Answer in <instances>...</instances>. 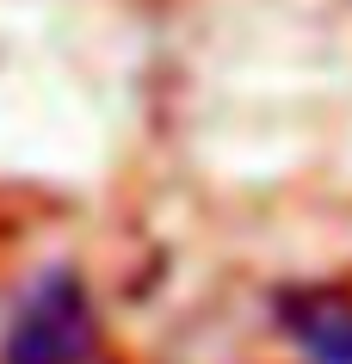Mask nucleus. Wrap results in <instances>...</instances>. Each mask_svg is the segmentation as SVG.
Listing matches in <instances>:
<instances>
[{"instance_id": "nucleus-1", "label": "nucleus", "mask_w": 352, "mask_h": 364, "mask_svg": "<svg viewBox=\"0 0 352 364\" xmlns=\"http://www.w3.org/2000/svg\"><path fill=\"white\" fill-rule=\"evenodd\" d=\"M99 346V309L80 284V272L43 266L6 309L0 327V364H87Z\"/></svg>"}, {"instance_id": "nucleus-2", "label": "nucleus", "mask_w": 352, "mask_h": 364, "mask_svg": "<svg viewBox=\"0 0 352 364\" xmlns=\"http://www.w3.org/2000/svg\"><path fill=\"white\" fill-rule=\"evenodd\" d=\"M272 321L303 352V364H352V290L291 284V290H278Z\"/></svg>"}]
</instances>
